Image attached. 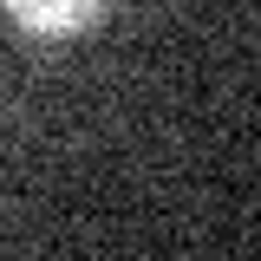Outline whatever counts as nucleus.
Returning <instances> with one entry per match:
<instances>
[{
    "mask_svg": "<svg viewBox=\"0 0 261 261\" xmlns=\"http://www.w3.org/2000/svg\"><path fill=\"white\" fill-rule=\"evenodd\" d=\"M7 13L33 39H72V33H85L105 13V0H7Z\"/></svg>",
    "mask_w": 261,
    "mask_h": 261,
    "instance_id": "obj_1",
    "label": "nucleus"
}]
</instances>
